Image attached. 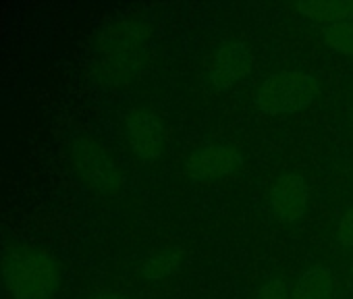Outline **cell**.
<instances>
[{
  "mask_svg": "<svg viewBox=\"0 0 353 299\" xmlns=\"http://www.w3.org/2000/svg\"><path fill=\"white\" fill-rule=\"evenodd\" d=\"M7 291L15 299H50L61 282L59 268L50 256L34 247H15L3 262Z\"/></svg>",
  "mask_w": 353,
  "mask_h": 299,
  "instance_id": "cell-1",
  "label": "cell"
},
{
  "mask_svg": "<svg viewBox=\"0 0 353 299\" xmlns=\"http://www.w3.org/2000/svg\"><path fill=\"white\" fill-rule=\"evenodd\" d=\"M320 96V81L305 71H279L268 75L256 92L262 114L285 116L310 108Z\"/></svg>",
  "mask_w": 353,
  "mask_h": 299,
  "instance_id": "cell-2",
  "label": "cell"
},
{
  "mask_svg": "<svg viewBox=\"0 0 353 299\" xmlns=\"http://www.w3.org/2000/svg\"><path fill=\"white\" fill-rule=\"evenodd\" d=\"M243 158L229 143H206L188 158L185 171L194 181H214L237 173Z\"/></svg>",
  "mask_w": 353,
  "mask_h": 299,
  "instance_id": "cell-3",
  "label": "cell"
},
{
  "mask_svg": "<svg viewBox=\"0 0 353 299\" xmlns=\"http://www.w3.org/2000/svg\"><path fill=\"white\" fill-rule=\"evenodd\" d=\"M310 204V185L297 173L281 175L270 187V210L272 216L283 225L301 220Z\"/></svg>",
  "mask_w": 353,
  "mask_h": 299,
  "instance_id": "cell-4",
  "label": "cell"
},
{
  "mask_svg": "<svg viewBox=\"0 0 353 299\" xmlns=\"http://www.w3.org/2000/svg\"><path fill=\"white\" fill-rule=\"evenodd\" d=\"M127 141L133 154L143 161H154L162 154L166 131L160 118L150 110H133L125 121Z\"/></svg>",
  "mask_w": 353,
  "mask_h": 299,
  "instance_id": "cell-5",
  "label": "cell"
},
{
  "mask_svg": "<svg viewBox=\"0 0 353 299\" xmlns=\"http://www.w3.org/2000/svg\"><path fill=\"white\" fill-rule=\"evenodd\" d=\"M252 67H254V54L245 44L241 42L225 44L216 52L214 63L210 67V83L216 90L227 92L237 83H241L250 75Z\"/></svg>",
  "mask_w": 353,
  "mask_h": 299,
  "instance_id": "cell-6",
  "label": "cell"
},
{
  "mask_svg": "<svg viewBox=\"0 0 353 299\" xmlns=\"http://www.w3.org/2000/svg\"><path fill=\"white\" fill-rule=\"evenodd\" d=\"M297 13L324 30L353 19V0H303L297 5Z\"/></svg>",
  "mask_w": 353,
  "mask_h": 299,
  "instance_id": "cell-7",
  "label": "cell"
},
{
  "mask_svg": "<svg viewBox=\"0 0 353 299\" xmlns=\"http://www.w3.org/2000/svg\"><path fill=\"white\" fill-rule=\"evenodd\" d=\"M106 54L112 59L114 65L119 67H127L133 69L139 65V59L143 54V40L139 36V32L135 30H117L114 34H110V42L106 46Z\"/></svg>",
  "mask_w": 353,
  "mask_h": 299,
  "instance_id": "cell-8",
  "label": "cell"
},
{
  "mask_svg": "<svg viewBox=\"0 0 353 299\" xmlns=\"http://www.w3.org/2000/svg\"><path fill=\"white\" fill-rule=\"evenodd\" d=\"M332 295L334 278L324 266H314L305 270L291 291V299H332Z\"/></svg>",
  "mask_w": 353,
  "mask_h": 299,
  "instance_id": "cell-9",
  "label": "cell"
},
{
  "mask_svg": "<svg viewBox=\"0 0 353 299\" xmlns=\"http://www.w3.org/2000/svg\"><path fill=\"white\" fill-rule=\"evenodd\" d=\"M181 266V258L176 251H170V249H162L158 254H154L152 258L145 260L143 264V274L145 278L150 280H166L170 278L172 274H176Z\"/></svg>",
  "mask_w": 353,
  "mask_h": 299,
  "instance_id": "cell-10",
  "label": "cell"
},
{
  "mask_svg": "<svg viewBox=\"0 0 353 299\" xmlns=\"http://www.w3.org/2000/svg\"><path fill=\"white\" fill-rule=\"evenodd\" d=\"M322 38H324V44L332 52L347 56V59H353V19L324 28Z\"/></svg>",
  "mask_w": 353,
  "mask_h": 299,
  "instance_id": "cell-11",
  "label": "cell"
},
{
  "mask_svg": "<svg viewBox=\"0 0 353 299\" xmlns=\"http://www.w3.org/2000/svg\"><path fill=\"white\" fill-rule=\"evenodd\" d=\"M336 241L339 245L353 249V208L345 210V214L336 223Z\"/></svg>",
  "mask_w": 353,
  "mask_h": 299,
  "instance_id": "cell-12",
  "label": "cell"
},
{
  "mask_svg": "<svg viewBox=\"0 0 353 299\" xmlns=\"http://www.w3.org/2000/svg\"><path fill=\"white\" fill-rule=\"evenodd\" d=\"M256 299H291V291L287 289V285L283 280L270 278L260 287Z\"/></svg>",
  "mask_w": 353,
  "mask_h": 299,
  "instance_id": "cell-13",
  "label": "cell"
},
{
  "mask_svg": "<svg viewBox=\"0 0 353 299\" xmlns=\"http://www.w3.org/2000/svg\"><path fill=\"white\" fill-rule=\"evenodd\" d=\"M90 299H127L125 295H119V293H98V295H92Z\"/></svg>",
  "mask_w": 353,
  "mask_h": 299,
  "instance_id": "cell-14",
  "label": "cell"
}]
</instances>
